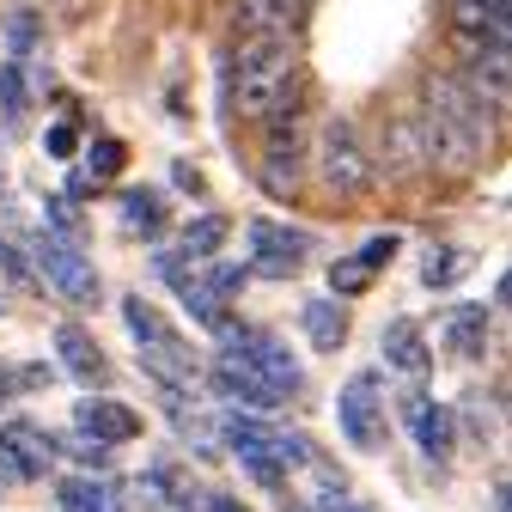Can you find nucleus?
<instances>
[{"instance_id":"f257e3e1","label":"nucleus","mask_w":512,"mask_h":512,"mask_svg":"<svg viewBox=\"0 0 512 512\" xmlns=\"http://www.w3.org/2000/svg\"><path fill=\"white\" fill-rule=\"evenodd\" d=\"M421 159L445 177H470L488 153V104L458 74H427L421 86Z\"/></svg>"},{"instance_id":"f03ea898","label":"nucleus","mask_w":512,"mask_h":512,"mask_svg":"<svg viewBox=\"0 0 512 512\" xmlns=\"http://www.w3.org/2000/svg\"><path fill=\"white\" fill-rule=\"evenodd\" d=\"M293 92H299L293 37H244V43L232 49V110L269 122Z\"/></svg>"},{"instance_id":"7ed1b4c3","label":"nucleus","mask_w":512,"mask_h":512,"mask_svg":"<svg viewBox=\"0 0 512 512\" xmlns=\"http://www.w3.org/2000/svg\"><path fill=\"white\" fill-rule=\"evenodd\" d=\"M220 427H226V445L238 452V464H244L256 482H263V488H281L287 470L311 458V445H305L299 433H287V427L250 421V415H232V421H220Z\"/></svg>"},{"instance_id":"20e7f679","label":"nucleus","mask_w":512,"mask_h":512,"mask_svg":"<svg viewBox=\"0 0 512 512\" xmlns=\"http://www.w3.org/2000/svg\"><path fill=\"white\" fill-rule=\"evenodd\" d=\"M317 183H324L336 202H354L372 189V159H366L360 128L348 116H330L324 135H317Z\"/></svg>"},{"instance_id":"39448f33","label":"nucleus","mask_w":512,"mask_h":512,"mask_svg":"<svg viewBox=\"0 0 512 512\" xmlns=\"http://www.w3.org/2000/svg\"><path fill=\"white\" fill-rule=\"evenodd\" d=\"M299 177H305V135H299V92L269 116V147H263V189L281 202L299 196Z\"/></svg>"},{"instance_id":"423d86ee","label":"nucleus","mask_w":512,"mask_h":512,"mask_svg":"<svg viewBox=\"0 0 512 512\" xmlns=\"http://www.w3.org/2000/svg\"><path fill=\"white\" fill-rule=\"evenodd\" d=\"M31 256H37V275L49 281V293H61L68 305H98V269L86 263V250L80 244H61V238H49V232H37L31 238Z\"/></svg>"},{"instance_id":"0eeeda50","label":"nucleus","mask_w":512,"mask_h":512,"mask_svg":"<svg viewBox=\"0 0 512 512\" xmlns=\"http://www.w3.org/2000/svg\"><path fill=\"white\" fill-rule=\"evenodd\" d=\"M336 421H342V439L354 452H378L384 445V391H378V372H354L336 397Z\"/></svg>"},{"instance_id":"6e6552de","label":"nucleus","mask_w":512,"mask_h":512,"mask_svg":"<svg viewBox=\"0 0 512 512\" xmlns=\"http://www.w3.org/2000/svg\"><path fill=\"white\" fill-rule=\"evenodd\" d=\"M244 244H250V269L269 275V281H287L305 256H311V238L293 232V226H275V220H250L244 226Z\"/></svg>"},{"instance_id":"1a4fd4ad","label":"nucleus","mask_w":512,"mask_h":512,"mask_svg":"<svg viewBox=\"0 0 512 512\" xmlns=\"http://www.w3.org/2000/svg\"><path fill=\"white\" fill-rule=\"evenodd\" d=\"M220 336H226V348H238L256 372H263L281 397H299L305 372H299V360H293V348H287V342H275V336H263V330H238V324H226Z\"/></svg>"},{"instance_id":"9d476101","label":"nucleus","mask_w":512,"mask_h":512,"mask_svg":"<svg viewBox=\"0 0 512 512\" xmlns=\"http://www.w3.org/2000/svg\"><path fill=\"white\" fill-rule=\"evenodd\" d=\"M49 464H55V439L43 427H31V421L0 427V476L7 482H37V476H49Z\"/></svg>"},{"instance_id":"9b49d317","label":"nucleus","mask_w":512,"mask_h":512,"mask_svg":"<svg viewBox=\"0 0 512 512\" xmlns=\"http://www.w3.org/2000/svg\"><path fill=\"white\" fill-rule=\"evenodd\" d=\"M208 384H214L220 397H232L238 409H275V403H287V397H281L275 384L256 372L238 348H220V360H214V378H208Z\"/></svg>"},{"instance_id":"f8f14e48","label":"nucleus","mask_w":512,"mask_h":512,"mask_svg":"<svg viewBox=\"0 0 512 512\" xmlns=\"http://www.w3.org/2000/svg\"><path fill=\"white\" fill-rule=\"evenodd\" d=\"M452 31L470 55L506 49V0H452Z\"/></svg>"},{"instance_id":"ddd939ff","label":"nucleus","mask_w":512,"mask_h":512,"mask_svg":"<svg viewBox=\"0 0 512 512\" xmlns=\"http://www.w3.org/2000/svg\"><path fill=\"white\" fill-rule=\"evenodd\" d=\"M74 421H80V433L98 439V445H122V439H135V433L147 427L128 403H110V397H86V403L74 409Z\"/></svg>"},{"instance_id":"4468645a","label":"nucleus","mask_w":512,"mask_h":512,"mask_svg":"<svg viewBox=\"0 0 512 512\" xmlns=\"http://www.w3.org/2000/svg\"><path fill=\"white\" fill-rule=\"evenodd\" d=\"M55 360L68 366V378H80V384H104V378H110L104 348H98L80 324H55Z\"/></svg>"},{"instance_id":"2eb2a0df","label":"nucleus","mask_w":512,"mask_h":512,"mask_svg":"<svg viewBox=\"0 0 512 512\" xmlns=\"http://www.w3.org/2000/svg\"><path fill=\"white\" fill-rule=\"evenodd\" d=\"M403 421H409V433H415V445H421V452L427 458H445V452H452V409H439L433 397H409L403 403Z\"/></svg>"},{"instance_id":"dca6fc26","label":"nucleus","mask_w":512,"mask_h":512,"mask_svg":"<svg viewBox=\"0 0 512 512\" xmlns=\"http://www.w3.org/2000/svg\"><path fill=\"white\" fill-rule=\"evenodd\" d=\"M122 317H128V330H135V342H141V360H159V354H189V348H183V336L165 324V317H159L147 299H122Z\"/></svg>"},{"instance_id":"f3484780","label":"nucleus","mask_w":512,"mask_h":512,"mask_svg":"<svg viewBox=\"0 0 512 512\" xmlns=\"http://www.w3.org/2000/svg\"><path fill=\"white\" fill-rule=\"evenodd\" d=\"M384 360H391L403 378H427L433 372V354H427V336H421V324H409V317H397V324H384Z\"/></svg>"},{"instance_id":"a211bd4d","label":"nucleus","mask_w":512,"mask_h":512,"mask_svg":"<svg viewBox=\"0 0 512 512\" xmlns=\"http://www.w3.org/2000/svg\"><path fill=\"white\" fill-rule=\"evenodd\" d=\"M439 330H445V348L464 354V360L488 354V305H452Z\"/></svg>"},{"instance_id":"6ab92c4d","label":"nucleus","mask_w":512,"mask_h":512,"mask_svg":"<svg viewBox=\"0 0 512 512\" xmlns=\"http://www.w3.org/2000/svg\"><path fill=\"white\" fill-rule=\"evenodd\" d=\"M384 165L391 177H415L427 159H421V128L415 116H384Z\"/></svg>"},{"instance_id":"aec40b11","label":"nucleus","mask_w":512,"mask_h":512,"mask_svg":"<svg viewBox=\"0 0 512 512\" xmlns=\"http://www.w3.org/2000/svg\"><path fill=\"white\" fill-rule=\"evenodd\" d=\"M305 336H311V348H324V354H336L342 342H348V311H342V299H305Z\"/></svg>"},{"instance_id":"412c9836","label":"nucleus","mask_w":512,"mask_h":512,"mask_svg":"<svg viewBox=\"0 0 512 512\" xmlns=\"http://www.w3.org/2000/svg\"><path fill=\"white\" fill-rule=\"evenodd\" d=\"M61 512H122V500L104 476H68L61 482Z\"/></svg>"},{"instance_id":"4be33fe9","label":"nucleus","mask_w":512,"mask_h":512,"mask_svg":"<svg viewBox=\"0 0 512 512\" xmlns=\"http://www.w3.org/2000/svg\"><path fill=\"white\" fill-rule=\"evenodd\" d=\"M226 232H232V226H226V214H202V220H189V226H183V250H177V256H183V263H208V256H220Z\"/></svg>"},{"instance_id":"5701e85b","label":"nucleus","mask_w":512,"mask_h":512,"mask_svg":"<svg viewBox=\"0 0 512 512\" xmlns=\"http://www.w3.org/2000/svg\"><path fill=\"white\" fill-rule=\"evenodd\" d=\"M470 61H476V74H470L464 86H470L488 110L506 104V49H482V55H470Z\"/></svg>"},{"instance_id":"b1692460","label":"nucleus","mask_w":512,"mask_h":512,"mask_svg":"<svg viewBox=\"0 0 512 512\" xmlns=\"http://www.w3.org/2000/svg\"><path fill=\"white\" fill-rule=\"evenodd\" d=\"M25 116H31V86H25V74H19V68H0V122H7V128H25Z\"/></svg>"},{"instance_id":"393cba45","label":"nucleus","mask_w":512,"mask_h":512,"mask_svg":"<svg viewBox=\"0 0 512 512\" xmlns=\"http://www.w3.org/2000/svg\"><path fill=\"white\" fill-rule=\"evenodd\" d=\"M122 220H128V232H159L165 226V202L153 196V189H135V196H122Z\"/></svg>"},{"instance_id":"a878e982","label":"nucleus","mask_w":512,"mask_h":512,"mask_svg":"<svg viewBox=\"0 0 512 512\" xmlns=\"http://www.w3.org/2000/svg\"><path fill=\"white\" fill-rule=\"evenodd\" d=\"M43 220L55 226L49 238H61V244H80V238H86V226H80V208H74V196H49Z\"/></svg>"},{"instance_id":"bb28decb","label":"nucleus","mask_w":512,"mask_h":512,"mask_svg":"<svg viewBox=\"0 0 512 512\" xmlns=\"http://www.w3.org/2000/svg\"><path fill=\"white\" fill-rule=\"evenodd\" d=\"M464 269H470V256H464V250H433L427 263H421V281H427V287H452Z\"/></svg>"},{"instance_id":"cd10ccee","label":"nucleus","mask_w":512,"mask_h":512,"mask_svg":"<svg viewBox=\"0 0 512 512\" xmlns=\"http://www.w3.org/2000/svg\"><path fill=\"white\" fill-rule=\"evenodd\" d=\"M0 275H7L13 287H25V293L37 287V275H31V263H25V250L13 244V232H0Z\"/></svg>"},{"instance_id":"c85d7f7f","label":"nucleus","mask_w":512,"mask_h":512,"mask_svg":"<svg viewBox=\"0 0 512 512\" xmlns=\"http://www.w3.org/2000/svg\"><path fill=\"white\" fill-rule=\"evenodd\" d=\"M330 287H336V293H366V287H372V269L360 263V256H342V263L330 269Z\"/></svg>"},{"instance_id":"c756f323","label":"nucleus","mask_w":512,"mask_h":512,"mask_svg":"<svg viewBox=\"0 0 512 512\" xmlns=\"http://www.w3.org/2000/svg\"><path fill=\"white\" fill-rule=\"evenodd\" d=\"M122 165H128V147H122V141H110V135L92 141V177H116Z\"/></svg>"},{"instance_id":"7c9ffc66","label":"nucleus","mask_w":512,"mask_h":512,"mask_svg":"<svg viewBox=\"0 0 512 512\" xmlns=\"http://www.w3.org/2000/svg\"><path fill=\"white\" fill-rule=\"evenodd\" d=\"M7 37H13V55H31V43H37V13H31V7H19V13H13V25H7Z\"/></svg>"},{"instance_id":"2f4dec72","label":"nucleus","mask_w":512,"mask_h":512,"mask_svg":"<svg viewBox=\"0 0 512 512\" xmlns=\"http://www.w3.org/2000/svg\"><path fill=\"white\" fill-rule=\"evenodd\" d=\"M391 256H397V232H378V238H372V244H366V250H360V263H366V269H372V275H378V269H384V263H391Z\"/></svg>"},{"instance_id":"473e14b6","label":"nucleus","mask_w":512,"mask_h":512,"mask_svg":"<svg viewBox=\"0 0 512 512\" xmlns=\"http://www.w3.org/2000/svg\"><path fill=\"white\" fill-rule=\"evenodd\" d=\"M43 147H49V159H74V122H55L43 135Z\"/></svg>"},{"instance_id":"72a5a7b5","label":"nucleus","mask_w":512,"mask_h":512,"mask_svg":"<svg viewBox=\"0 0 512 512\" xmlns=\"http://www.w3.org/2000/svg\"><path fill=\"white\" fill-rule=\"evenodd\" d=\"M19 391H25V378H19L13 366H0V403H13Z\"/></svg>"},{"instance_id":"f704fd0d","label":"nucleus","mask_w":512,"mask_h":512,"mask_svg":"<svg viewBox=\"0 0 512 512\" xmlns=\"http://www.w3.org/2000/svg\"><path fill=\"white\" fill-rule=\"evenodd\" d=\"M92 7H98V0H61V13H68V19H86Z\"/></svg>"},{"instance_id":"c9c22d12","label":"nucleus","mask_w":512,"mask_h":512,"mask_svg":"<svg viewBox=\"0 0 512 512\" xmlns=\"http://www.w3.org/2000/svg\"><path fill=\"white\" fill-rule=\"evenodd\" d=\"M208 512H244V506H238V500H232V494H220V500H214V506H208Z\"/></svg>"},{"instance_id":"e433bc0d","label":"nucleus","mask_w":512,"mask_h":512,"mask_svg":"<svg viewBox=\"0 0 512 512\" xmlns=\"http://www.w3.org/2000/svg\"><path fill=\"white\" fill-rule=\"evenodd\" d=\"M0 183H7V171H0Z\"/></svg>"}]
</instances>
